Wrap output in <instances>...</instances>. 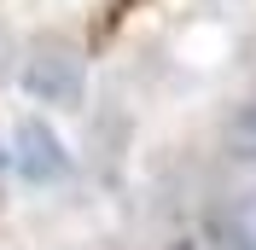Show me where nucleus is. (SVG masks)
Here are the masks:
<instances>
[{
	"mask_svg": "<svg viewBox=\"0 0 256 250\" xmlns=\"http://www.w3.org/2000/svg\"><path fill=\"white\" fill-rule=\"evenodd\" d=\"M0 174H6V152H0Z\"/></svg>",
	"mask_w": 256,
	"mask_h": 250,
	"instance_id": "7ed1b4c3",
	"label": "nucleus"
},
{
	"mask_svg": "<svg viewBox=\"0 0 256 250\" xmlns=\"http://www.w3.org/2000/svg\"><path fill=\"white\" fill-rule=\"evenodd\" d=\"M239 134H244V146H250V152H256V105L244 110V122H239Z\"/></svg>",
	"mask_w": 256,
	"mask_h": 250,
	"instance_id": "f03ea898",
	"label": "nucleus"
},
{
	"mask_svg": "<svg viewBox=\"0 0 256 250\" xmlns=\"http://www.w3.org/2000/svg\"><path fill=\"white\" fill-rule=\"evenodd\" d=\"M12 157H18V174H30V180H52V174L64 169V152H58V140H52L47 122H24L18 128Z\"/></svg>",
	"mask_w": 256,
	"mask_h": 250,
	"instance_id": "f257e3e1",
	"label": "nucleus"
}]
</instances>
